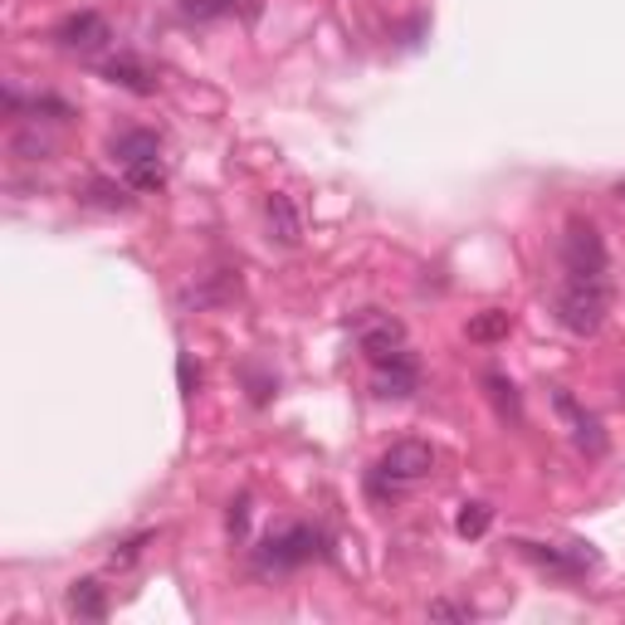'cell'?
Wrapping results in <instances>:
<instances>
[{
    "mask_svg": "<svg viewBox=\"0 0 625 625\" xmlns=\"http://www.w3.org/2000/svg\"><path fill=\"white\" fill-rule=\"evenodd\" d=\"M84 200H88V206H103V210H127V206H133L127 186H108V181H94Z\"/></svg>",
    "mask_w": 625,
    "mask_h": 625,
    "instance_id": "cell-18",
    "label": "cell"
},
{
    "mask_svg": "<svg viewBox=\"0 0 625 625\" xmlns=\"http://www.w3.org/2000/svg\"><path fill=\"white\" fill-rule=\"evenodd\" d=\"M611 312V294L601 279H567L557 294V322L567 332H577V338H591V332H601V322H606Z\"/></svg>",
    "mask_w": 625,
    "mask_h": 625,
    "instance_id": "cell-2",
    "label": "cell"
},
{
    "mask_svg": "<svg viewBox=\"0 0 625 625\" xmlns=\"http://www.w3.org/2000/svg\"><path fill=\"white\" fill-rule=\"evenodd\" d=\"M123 186L127 191H161V186H167V161H161V157L127 161V167H123Z\"/></svg>",
    "mask_w": 625,
    "mask_h": 625,
    "instance_id": "cell-13",
    "label": "cell"
},
{
    "mask_svg": "<svg viewBox=\"0 0 625 625\" xmlns=\"http://www.w3.org/2000/svg\"><path fill=\"white\" fill-rule=\"evenodd\" d=\"M143 542H147V532H143V538H133V542H123V552H113V567H127V562H137Z\"/></svg>",
    "mask_w": 625,
    "mask_h": 625,
    "instance_id": "cell-21",
    "label": "cell"
},
{
    "mask_svg": "<svg viewBox=\"0 0 625 625\" xmlns=\"http://www.w3.org/2000/svg\"><path fill=\"white\" fill-rule=\"evenodd\" d=\"M265 220H269V240L284 249H294L298 240H304V220H298L294 200L284 196V191H274V196L265 200Z\"/></svg>",
    "mask_w": 625,
    "mask_h": 625,
    "instance_id": "cell-7",
    "label": "cell"
},
{
    "mask_svg": "<svg viewBox=\"0 0 625 625\" xmlns=\"http://www.w3.org/2000/svg\"><path fill=\"white\" fill-rule=\"evenodd\" d=\"M186 20H220V15H259V0H181Z\"/></svg>",
    "mask_w": 625,
    "mask_h": 625,
    "instance_id": "cell-11",
    "label": "cell"
},
{
    "mask_svg": "<svg viewBox=\"0 0 625 625\" xmlns=\"http://www.w3.org/2000/svg\"><path fill=\"white\" fill-rule=\"evenodd\" d=\"M562 265L572 279H606V240L591 220H572L562 235Z\"/></svg>",
    "mask_w": 625,
    "mask_h": 625,
    "instance_id": "cell-3",
    "label": "cell"
},
{
    "mask_svg": "<svg viewBox=\"0 0 625 625\" xmlns=\"http://www.w3.org/2000/svg\"><path fill=\"white\" fill-rule=\"evenodd\" d=\"M312 552H318V532H312V528H289L284 538L269 542L265 567H298V562L312 557Z\"/></svg>",
    "mask_w": 625,
    "mask_h": 625,
    "instance_id": "cell-9",
    "label": "cell"
},
{
    "mask_svg": "<svg viewBox=\"0 0 625 625\" xmlns=\"http://www.w3.org/2000/svg\"><path fill=\"white\" fill-rule=\"evenodd\" d=\"M69 611H74V616H84V621H103L108 616L103 587H98V581H74V587H69Z\"/></svg>",
    "mask_w": 625,
    "mask_h": 625,
    "instance_id": "cell-12",
    "label": "cell"
},
{
    "mask_svg": "<svg viewBox=\"0 0 625 625\" xmlns=\"http://www.w3.org/2000/svg\"><path fill=\"white\" fill-rule=\"evenodd\" d=\"M552 401H557V410L572 420V440H577V445L587 450V455H606V436H601V420L591 416V410H581L577 401L567 396V391H557Z\"/></svg>",
    "mask_w": 625,
    "mask_h": 625,
    "instance_id": "cell-8",
    "label": "cell"
},
{
    "mask_svg": "<svg viewBox=\"0 0 625 625\" xmlns=\"http://www.w3.org/2000/svg\"><path fill=\"white\" fill-rule=\"evenodd\" d=\"M430 616H436V621H465L469 611L455 606V601H430Z\"/></svg>",
    "mask_w": 625,
    "mask_h": 625,
    "instance_id": "cell-20",
    "label": "cell"
},
{
    "mask_svg": "<svg viewBox=\"0 0 625 625\" xmlns=\"http://www.w3.org/2000/svg\"><path fill=\"white\" fill-rule=\"evenodd\" d=\"M15 152H20V157H29V161H35V157H45V152H49V147H45V143H39V137H35V133H20V137H15Z\"/></svg>",
    "mask_w": 625,
    "mask_h": 625,
    "instance_id": "cell-19",
    "label": "cell"
},
{
    "mask_svg": "<svg viewBox=\"0 0 625 625\" xmlns=\"http://www.w3.org/2000/svg\"><path fill=\"white\" fill-rule=\"evenodd\" d=\"M113 157H123V167L143 157H161V143H157V133H123V137H113Z\"/></svg>",
    "mask_w": 625,
    "mask_h": 625,
    "instance_id": "cell-15",
    "label": "cell"
},
{
    "mask_svg": "<svg viewBox=\"0 0 625 625\" xmlns=\"http://www.w3.org/2000/svg\"><path fill=\"white\" fill-rule=\"evenodd\" d=\"M416 387H420V367L406 347L377 367V396L381 401H406V396H416Z\"/></svg>",
    "mask_w": 625,
    "mask_h": 625,
    "instance_id": "cell-6",
    "label": "cell"
},
{
    "mask_svg": "<svg viewBox=\"0 0 625 625\" xmlns=\"http://www.w3.org/2000/svg\"><path fill=\"white\" fill-rule=\"evenodd\" d=\"M357 342H361V352H367L371 367H381V361H391L401 347H406V328H401L396 318L367 312V318H357Z\"/></svg>",
    "mask_w": 625,
    "mask_h": 625,
    "instance_id": "cell-4",
    "label": "cell"
},
{
    "mask_svg": "<svg viewBox=\"0 0 625 625\" xmlns=\"http://www.w3.org/2000/svg\"><path fill=\"white\" fill-rule=\"evenodd\" d=\"M469 342H499V338H508L513 332V318L503 308H483V312H474L469 318Z\"/></svg>",
    "mask_w": 625,
    "mask_h": 625,
    "instance_id": "cell-14",
    "label": "cell"
},
{
    "mask_svg": "<svg viewBox=\"0 0 625 625\" xmlns=\"http://www.w3.org/2000/svg\"><path fill=\"white\" fill-rule=\"evenodd\" d=\"M621 196H625V181H621Z\"/></svg>",
    "mask_w": 625,
    "mask_h": 625,
    "instance_id": "cell-22",
    "label": "cell"
},
{
    "mask_svg": "<svg viewBox=\"0 0 625 625\" xmlns=\"http://www.w3.org/2000/svg\"><path fill=\"white\" fill-rule=\"evenodd\" d=\"M483 387H489V396H493V406H499V416L513 420V426H523V406H518V391H513V381L489 377Z\"/></svg>",
    "mask_w": 625,
    "mask_h": 625,
    "instance_id": "cell-17",
    "label": "cell"
},
{
    "mask_svg": "<svg viewBox=\"0 0 625 625\" xmlns=\"http://www.w3.org/2000/svg\"><path fill=\"white\" fill-rule=\"evenodd\" d=\"M430 469H436V450H430L426 440H396V445L377 459V469H371V493H377V499H387V493L396 499L401 489L430 479Z\"/></svg>",
    "mask_w": 625,
    "mask_h": 625,
    "instance_id": "cell-1",
    "label": "cell"
},
{
    "mask_svg": "<svg viewBox=\"0 0 625 625\" xmlns=\"http://www.w3.org/2000/svg\"><path fill=\"white\" fill-rule=\"evenodd\" d=\"M54 39H59V49H69V54H94V49H103L113 35H108V20L103 15L84 10V15H69L64 25L54 29Z\"/></svg>",
    "mask_w": 625,
    "mask_h": 625,
    "instance_id": "cell-5",
    "label": "cell"
},
{
    "mask_svg": "<svg viewBox=\"0 0 625 625\" xmlns=\"http://www.w3.org/2000/svg\"><path fill=\"white\" fill-rule=\"evenodd\" d=\"M489 523H493L489 503H465V508L455 513V532H459V538H483V532H489Z\"/></svg>",
    "mask_w": 625,
    "mask_h": 625,
    "instance_id": "cell-16",
    "label": "cell"
},
{
    "mask_svg": "<svg viewBox=\"0 0 625 625\" xmlns=\"http://www.w3.org/2000/svg\"><path fill=\"white\" fill-rule=\"evenodd\" d=\"M103 78H108V84H118V88H127V94H157V78L147 74V64H143V59H133V54L108 59Z\"/></svg>",
    "mask_w": 625,
    "mask_h": 625,
    "instance_id": "cell-10",
    "label": "cell"
}]
</instances>
